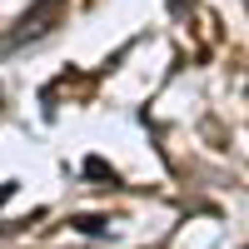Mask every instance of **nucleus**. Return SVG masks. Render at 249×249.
<instances>
[{"instance_id": "20e7f679", "label": "nucleus", "mask_w": 249, "mask_h": 249, "mask_svg": "<svg viewBox=\"0 0 249 249\" xmlns=\"http://www.w3.org/2000/svg\"><path fill=\"white\" fill-rule=\"evenodd\" d=\"M10 195H15V179H10V184H0V204H5Z\"/></svg>"}, {"instance_id": "f257e3e1", "label": "nucleus", "mask_w": 249, "mask_h": 249, "mask_svg": "<svg viewBox=\"0 0 249 249\" xmlns=\"http://www.w3.org/2000/svg\"><path fill=\"white\" fill-rule=\"evenodd\" d=\"M70 0H35V5L15 20V30L10 35H0V55H10V50H25L35 45V40H45L55 25H60V15H65Z\"/></svg>"}, {"instance_id": "7ed1b4c3", "label": "nucleus", "mask_w": 249, "mask_h": 249, "mask_svg": "<svg viewBox=\"0 0 249 249\" xmlns=\"http://www.w3.org/2000/svg\"><path fill=\"white\" fill-rule=\"evenodd\" d=\"M85 175H95V179H115V170H110L100 155H90V160H85Z\"/></svg>"}, {"instance_id": "f03ea898", "label": "nucleus", "mask_w": 249, "mask_h": 249, "mask_svg": "<svg viewBox=\"0 0 249 249\" xmlns=\"http://www.w3.org/2000/svg\"><path fill=\"white\" fill-rule=\"evenodd\" d=\"M70 224H75L80 234H105V230H110V219H105V214H75Z\"/></svg>"}]
</instances>
